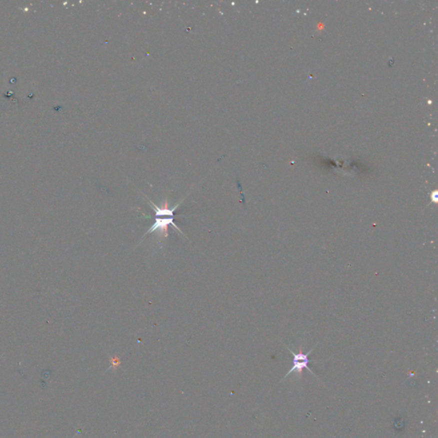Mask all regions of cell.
<instances>
[{
    "instance_id": "obj_1",
    "label": "cell",
    "mask_w": 438,
    "mask_h": 438,
    "mask_svg": "<svg viewBox=\"0 0 438 438\" xmlns=\"http://www.w3.org/2000/svg\"><path fill=\"white\" fill-rule=\"evenodd\" d=\"M174 218L175 216H163V218L162 216H155V221H154V224L152 225L151 228L146 231V233L144 234L143 238H145L146 236L148 234L157 232V236L160 238L158 242H162L169 236V234H168V226L170 224H172L178 232H180L181 234H184V236H185V234L182 233V231L178 228L176 224Z\"/></svg>"
},
{
    "instance_id": "obj_2",
    "label": "cell",
    "mask_w": 438,
    "mask_h": 438,
    "mask_svg": "<svg viewBox=\"0 0 438 438\" xmlns=\"http://www.w3.org/2000/svg\"><path fill=\"white\" fill-rule=\"evenodd\" d=\"M287 348L290 351L292 356H293V366L291 367L290 370H288L287 374L285 375L284 378L282 379V381L284 379L286 378H287L290 374H291V373H302V370H304V369H306V370H309L310 372L312 373L314 375H315V373H314L311 368L309 367V363L311 362V360L309 358V356H310V354L314 351V348H312V350H310L309 352H306V354L302 352V350H300L298 354H296V352H294L290 348H288V346Z\"/></svg>"
},
{
    "instance_id": "obj_3",
    "label": "cell",
    "mask_w": 438,
    "mask_h": 438,
    "mask_svg": "<svg viewBox=\"0 0 438 438\" xmlns=\"http://www.w3.org/2000/svg\"><path fill=\"white\" fill-rule=\"evenodd\" d=\"M184 198L182 202H179L178 204H176L175 206H173L172 208H169V204H168V202L166 200V202H164L163 204L161 206H158L157 204H154V202L150 200L149 198H146V200H148L149 204L151 206L152 208L154 209V212H155V216H174V212L178 210V208L182 204V202H184Z\"/></svg>"
}]
</instances>
